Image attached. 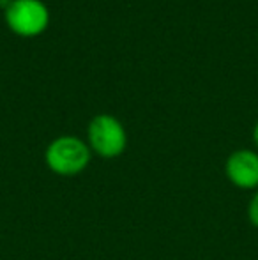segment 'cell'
Masks as SVG:
<instances>
[{
	"label": "cell",
	"instance_id": "cell-2",
	"mask_svg": "<svg viewBox=\"0 0 258 260\" xmlns=\"http://www.w3.org/2000/svg\"><path fill=\"white\" fill-rule=\"evenodd\" d=\"M87 144L94 154L101 156L103 159H115L128 147V133L117 117L99 113L89 122Z\"/></svg>",
	"mask_w": 258,
	"mask_h": 260
},
{
	"label": "cell",
	"instance_id": "cell-3",
	"mask_svg": "<svg viewBox=\"0 0 258 260\" xmlns=\"http://www.w3.org/2000/svg\"><path fill=\"white\" fill-rule=\"evenodd\" d=\"M4 18L7 27L21 38H35L50 25V11L41 0H11Z\"/></svg>",
	"mask_w": 258,
	"mask_h": 260
},
{
	"label": "cell",
	"instance_id": "cell-1",
	"mask_svg": "<svg viewBox=\"0 0 258 260\" xmlns=\"http://www.w3.org/2000/svg\"><path fill=\"white\" fill-rule=\"evenodd\" d=\"M92 159V151L85 140L72 135L57 137L45 151V163L55 175L76 177L87 170Z\"/></svg>",
	"mask_w": 258,
	"mask_h": 260
},
{
	"label": "cell",
	"instance_id": "cell-4",
	"mask_svg": "<svg viewBox=\"0 0 258 260\" xmlns=\"http://www.w3.org/2000/svg\"><path fill=\"white\" fill-rule=\"evenodd\" d=\"M225 175L239 189H258V152L251 149H237L225 161Z\"/></svg>",
	"mask_w": 258,
	"mask_h": 260
},
{
	"label": "cell",
	"instance_id": "cell-5",
	"mask_svg": "<svg viewBox=\"0 0 258 260\" xmlns=\"http://www.w3.org/2000/svg\"><path fill=\"white\" fill-rule=\"evenodd\" d=\"M248 219L253 226L258 230V189L253 193V197L249 199L248 204Z\"/></svg>",
	"mask_w": 258,
	"mask_h": 260
},
{
	"label": "cell",
	"instance_id": "cell-6",
	"mask_svg": "<svg viewBox=\"0 0 258 260\" xmlns=\"http://www.w3.org/2000/svg\"><path fill=\"white\" fill-rule=\"evenodd\" d=\"M253 142H255V145L258 147V122L255 124V127H253Z\"/></svg>",
	"mask_w": 258,
	"mask_h": 260
}]
</instances>
